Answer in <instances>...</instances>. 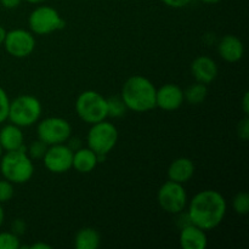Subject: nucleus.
<instances>
[{"mask_svg":"<svg viewBox=\"0 0 249 249\" xmlns=\"http://www.w3.org/2000/svg\"><path fill=\"white\" fill-rule=\"evenodd\" d=\"M24 1L29 2V4H41V2H44L45 0H24Z\"/></svg>","mask_w":249,"mask_h":249,"instance_id":"nucleus-37","label":"nucleus"},{"mask_svg":"<svg viewBox=\"0 0 249 249\" xmlns=\"http://www.w3.org/2000/svg\"><path fill=\"white\" fill-rule=\"evenodd\" d=\"M46 150H48V145L38 139V140L32 141L31 145L27 147L26 152L32 160H41L44 155H45Z\"/></svg>","mask_w":249,"mask_h":249,"instance_id":"nucleus-24","label":"nucleus"},{"mask_svg":"<svg viewBox=\"0 0 249 249\" xmlns=\"http://www.w3.org/2000/svg\"><path fill=\"white\" fill-rule=\"evenodd\" d=\"M4 220H5V212H4V208H2L1 203H0V228H1V225L4 224Z\"/></svg>","mask_w":249,"mask_h":249,"instance_id":"nucleus-35","label":"nucleus"},{"mask_svg":"<svg viewBox=\"0 0 249 249\" xmlns=\"http://www.w3.org/2000/svg\"><path fill=\"white\" fill-rule=\"evenodd\" d=\"M27 225L22 219H15L11 224V231L17 236H21L26 232Z\"/></svg>","mask_w":249,"mask_h":249,"instance_id":"nucleus-28","label":"nucleus"},{"mask_svg":"<svg viewBox=\"0 0 249 249\" xmlns=\"http://www.w3.org/2000/svg\"><path fill=\"white\" fill-rule=\"evenodd\" d=\"M38 139L48 146L67 142L72 135L70 122L60 117H48L38 123L36 126Z\"/></svg>","mask_w":249,"mask_h":249,"instance_id":"nucleus-8","label":"nucleus"},{"mask_svg":"<svg viewBox=\"0 0 249 249\" xmlns=\"http://www.w3.org/2000/svg\"><path fill=\"white\" fill-rule=\"evenodd\" d=\"M75 112L84 123L95 124L105 121L107 114V99L95 90H85L75 100Z\"/></svg>","mask_w":249,"mask_h":249,"instance_id":"nucleus-5","label":"nucleus"},{"mask_svg":"<svg viewBox=\"0 0 249 249\" xmlns=\"http://www.w3.org/2000/svg\"><path fill=\"white\" fill-rule=\"evenodd\" d=\"M208 95V89H207L206 84L196 82L195 84L190 85L186 90L184 91V99L191 105H201L204 102Z\"/></svg>","mask_w":249,"mask_h":249,"instance_id":"nucleus-20","label":"nucleus"},{"mask_svg":"<svg viewBox=\"0 0 249 249\" xmlns=\"http://www.w3.org/2000/svg\"><path fill=\"white\" fill-rule=\"evenodd\" d=\"M167 6L173 7V9H181V7L187 6L191 2V0H160Z\"/></svg>","mask_w":249,"mask_h":249,"instance_id":"nucleus-29","label":"nucleus"},{"mask_svg":"<svg viewBox=\"0 0 249 249\" xmlns=\"http://www.w3.org/2000/svg\"><path fill=\"white\" fill-rule=\"evenodd\" d=\"M15 189L14 184L9 180L2 179L0 180V203H6L14 197Z\"/></svg>","mask_w":249,"mask_h":249,"instance_id":"nucleus-25","label":"nucleus"},{"mask_svg":"<svg viewBox=\"0 0 249 249\" xmlns=\"http://www.w3.org/2000/svg\"><path fill=\"white\" fill-rule=\"evenodd\" d=\"M194 162L187 157H179L170 163L168 168V179L179 184H186L195 175Z\"/></svg>","mask_w":249,"mask_h":249,"instance_id":"nucleus-17","label":"nucleus"},{"mask_svg":"<svg viewBox=\"0 0 249 249\" xmlns=\"http://www.w3.org/2000/svg\"><path fill=\"white\" fill-rule=\"evenodd\" d=\"M2 156V148H1V146H0V157H1Z\"/></svg>","mask_w":249,"mask_h":249,"instance_id":"nucleus-38","label":"nucleus"},{"mask_svg":"<svg viewBox=\"0 0 249 249\" xmlns=\"http://www.w3.org/2000/svg\"><path fill=\"white\" fill-rule=\"evenodd\" d=\"M191 73L196 82L211 84L218 77L219 67L215 61L209 56H198L191 63Z\"/></svg>","mask_w":249,"mask_h":249,"instance_id":"nucleus-13","label":"nucleus"},{"mask_svg":"<svg viewBox=\"0 0 249 249\" xmlns=\"http://www.w3.org/2000/svg\"><path fill=\"white\" fill-rule=\"evenodd\" d=\"M26 150L7 151L0 157V172L2 178L12 184H26L33 178L34 163L27 155Z\"/></svg>","mask_w":249,"mask_h":249,"instance_id":"nucleus-3","label":"nucleus"},{"mask_svg":"<svg viewBox=\"0 0 249 249\" xmlns=\"http://www.w3.org/2000/svg\"><path fill=\"white\" fill-rule=\"evenodd\" d=\"M22 0H0V4L5 7V9H16V7L19 6Z\"/></svg>","mask_w":249,"mask_h":249,"instance_id":"nucleus-30","label":"nucleus"},{"mask_svg":"<svg viewBox=\"0 0 249 249\" xmlns=\"http://www.w3.org/2000/svg\"><path fill=\"white\" fill-rule=\"evenodd\" d=\"M5 36H6V29H5L2 26H0V45L4 44Z\"/></svg>","mask_w":249,"mask_h":249,"instance_id":"nucleus-34","label":"nucleus"},{"mask_svg":"<svg viewBox=\"0 0 249 249\" xmlns=\"http://www.w3.org/2000/svg\"><path fill=\"white\" fill-rule=\"evenodd\" d=\"M237 135L241 140L247 141L249 139V119L248 116H246L237 125Z\"/></svg>","mask_w":249,"mask_h":249,"instance_id":"nucleus-27","label":"nucleus"},{"mask_svg":"<svg viewBox=\"0 0 249 249\" xmlns=\"http://www.w3.org/2000/svg\"><path fill=\"white\" fill-rule=\"evenodd\" d=\"M156 87L148 78L133 75L122 87L121 99L133 112H148L156 107Z\"/></svg>","mask_w":249,"mask_h":249,"instance_id":"nucleus-2","label":"nucleus"},{"mask_svg":"<svg viewBox=\"0 0 249 249\" xmlns=\"http://www.w3.org/2000/svg\"><path fill=\"white\" fill-rule=\"evenodd\" d=\"M99 156L89 147H80L73 152L72 168L78 173L88 174L91 173L99 164Z\"/></svg>","mask_w":249,"mask_h":249,"instance_id":"nucleus-18","label":"nucleus"},{"mask_svg":"<svg viewBox=\"0 0 249 249\" xmlns=\"http://www.w3.org/2000/svg\"><path fill=\"white\" fill-rule=\"evenodd\" d=\"M40 101L32 95H21L10 100L7 119L19 128H28L36 124L41 116Z\"/></svg>","mask_w":249,"mask_h":249,"instance_id":"nucleus-4","label":"nucleus"},{"mask_svg":"<svg viewBox=\"0 0 249 249\" xmlns=\"http://www.w3.org/2000/svg\"><path fill=\"white\" fill-rule=\"evenodd\" d=\"M44 167L53 174H63L72 168L73 151L65 143L48 146L45 155L41 158Z\"/></svg>","mask_w":249,"mask_h":249,"instance_id":"nucleus-11","label":"nucleus"},{"mask_svg":"<svg viewBox=\"0 0 249 249\" xmlns=\"http://www.w3.org/2000/svg\"><path fill=\"white\" fill-rule=\"evenodd\" d=\"M4 48L9 55L16 58H24L31 55L36 49V38L32 32L17 28L6 32Z\"/></svg>","mask_w":249,"mask_h":249,"instance_id":"nucleus-10","label":"nucleus"},{"mask_svg":"<svg viewBox=\"0 0 249 249\" xmlns=\"http://www.w3.org/2000/svg\"><path fill=\"white\" fill-rule=\"evenodd\" d=\"M28 248H31V249H50L51 246L48 245V243H45V242H36V243H33L32 246H29Z\"/></svg>","mask_w":249,"mask_h":249,"instance_id":"nucleus-33","label":"nucleus"},{"mask_svg":"<svg viewBox=\"0 0 249 249\" xmlns=\"http://www.w3.org/2000/svg\"><path fill=\"white\" fill-rule=\"evenodd\" d=\"M232 208L238 215H247L249 212V195L247 192H238L232 198Z\"/></svg>","mask_w":249,"mask_h":249,"instance_id":"nucleus-22","label":"nucleus"},{"mask_svg":"<svg viewBox=\"0 0 249 249\" xmlns=\"http://www.w3.org/2000/svg\"><path fill=\"white\" fill-rule=\"evenodd\" d=\"M242 111L245 113V116H248L249 114V94L248 91L245 92L242 99Z\"/></svg>","mask_w":249,"mask_h":249,"instance_id":"nucleus-32","label":"nucleus"},{"mask_svg":"<svg viewBox=\"0 0 249 249\" xmlns=\"http://www.w3.org/2000/svg\"><path fill=\"white\" fill-rule=\"evenodd\" d=\"M118 141V130L116 125L107 122L106 119L91 124L87 135L88 147L91 148L97 156L106 157L114 148Z\"/></svg>","mask_w":249,"mask_h":249,"instance_id":"nucleus-6","label":"nucleus"},{"mask_svg":"<svg viewBox=\"0 0 249 249\" xmlns=\"http://www.w3.org/2000/svg\"><path fill=\"white\" fill-rule=\"evenodd\" d=\"M126 106L124 105L123 100L121 97H109L107 99V114L112 118H121L125 114Z\"/></svg>","mask_w":249,"mask_h":249,"instance_id":"nucleus-21","label":"nucleus"},{"mask_svg":"<svg viewBox=\"0 0 249 249\" xmlns=\"http://www.w3.org/2000/svg\"><path fill=\"white\" fill-rule=\"evenodd\" d=\"M28 26L31 32L36 36H48L66 27V21L53 7L43 5L29 14Z\"/></svg>","mask_w":249,"mask_h":249,"instance_id":"nucleus-7","label":"nucleus"},{"mask_svg":"<svg viewBox=\"0 0 249 249\" xmlns=\"http://www.w3.org/2000/svg\"><path fill=\"white\" fill-rule=\"evenodd\" d=\"M228 203L223 195L215 190H203L192 197L189 204L190 221L202 230L218 228L226 215Z\"/></svg>","mask_w":249,"mask_h":249,"instance_id":"nucleus-1","label":"nucleus"},{"mask_svg":"<svg viewBox=\"0 0 249 249\" xmlns=\"http://www.w3.org/2000/svg\"><path fill=\"white\" fill-rule=\"evenodd\" d=\"M157 201L167 213L180 214L187 206V192L182 184L168 180L158 190Z\"/></svg>","mask_w":249,"mask_h":249,"instance_id":"nucleus-9","label":"nucleus"},{"mask_svg":"<svg viewBox=\"0 0 249 249\" xmlns=\"http://www.w3.org/2000/svg\"><path fill=\"white\" fill-rule=\"evenodd\" d=\"M180 246L184 249H206L208 246L206 231L194 224L181 228Z\"/></svg>","mask_w":249,"mask_h":249,"instance_id":"nucleus-15","label":"nucleus"},{"mask_svg":"<svg viewBox=\"0 0 249 249\" xmlns=\"http://www.w3.org/2000/svg\"><path fill=\"white\" fill-rule=\"evenodd\" d=\"M67 141H70V143H68V147L71 148V150L73 151V152H74L75 150H78V148H80L82 147V141H80V139H78V138H72V139H68Z\"/></svg>","mask_w":249,"mask_h":249,"instance_id":"nucleus-31","label":"nucleus"},{"mask_svg":"<svg viewBox=\"0 0 249 249\" xmlns=\"http://www.w3.org/2000/svg\"><path fill=\"white\" fill-rule=\"evenodd\" d=\"M101 246V236L94 228H83L75 233L74 247L77 249H97Z\"/></svg>","mask_w":249,"mask_h":249,"instance_id":"nucleus-19","label":"nucleus"},{"mask_svg":"<svg viewBox=\"0 0 249 249\" xmlns=\"http://www.w3.org/2000/svg\"><path fill=\"white\" fill-rule=\"evenodd\" d=\"M218 53L224 61L235 63L242 60L245 55V45L238 36L233 34H226L219 41Z\"/></svg>","mask_w":249,"mask_h":249,"instance_id":"nucleus-14","label":"nucleus"},{"mask_svg":"<svg viewBox=\"0 0 249 249\" xmlns=\"http://www.w3.org/2000/svg\"><path fill=\"white\" fill-rule=\"evenodd\" d=\"M9 107H10V99L9 95L6 94L4 89L0 87V124L4 123L9 116Z\"/></svg>","mask_w":249,"mask_h":249,"instance_id":"nucleus-26","label":"nucleus"},{"mask_svg":"<svg viewBox=\"0 0 249 249\" xmlns=\"http://www.w3.org/2000/svg\"><path fill=\"white\" fill-rule=\"evenodd\" d=\"M0 146L2 151L26 150L24 146V135L22 128L10 123L0 129Z\"/></svg>","mask_w":249,"mask_h":249,"instance_id":"nucleus-16","label":"nucleus"},{"mask_svg":"<svg viewBox=\"0 0 249 249\" xmlns=\"http://www.w3.org/2000/svg\"><path fill=\"white\" fill-rule=\"evenodd\" d=\"M184 101V90L177 84L168 83L156 91V107H160L163 111H177Z\"/></svg>","mask_w":249,"mask_h":249,"instance_id":"nucleus-12","label":"nucleus"},{"mask_svg":"<svg viewBox=\"0 0 249 249\" xmlns=\"http://www.w3.org/2000/svg\"><path fill=\"white\" fill-rule=\"evenodd\" d=\"M21 248V241L18 236L12 231L0 232V249H18Z\"/></svg>","mask_w":249,"mask_h":249,"instance_id":"nucleus-23","label":"nucleus"},{"mask_svg":"<svg viewBox=\"0 0 249 249\" xmlns=\"http://www.w3.org/2000/svg\"><path fill=\"white\" fill-rule=\"evenodd\" d=\"M202 2H206V4H218L221 0H201Z\"/></svg>","mask_w":249,"mask_h":249,"instance_id":"nucleus-36","label":"nucleus"}]
</instances>
